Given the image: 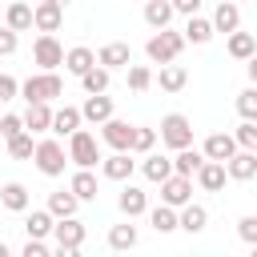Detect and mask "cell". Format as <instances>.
Returning a JSON list of instances; mask_svg holds the SVG:
<instances>
[{
	"label": "cell",
	"instance_id": "obj_1",
	"mask_svg": "<svg viewBox=\"0 0 257 257\" xmlns=\"http://www.w3.org/2000/svg\"><path fill=\"white\" fill-rule=\"evenodd\" d=\"M60 92H64V80L56 76V68H40V72H32V76L20 84V96H24L28 104H32V100H48V104H52Z\"/></svg>",
	"mask_w": 257,
	"mask_h": 257
},
{
	"label": "cell",
	"instance_id": "obj_2",
	"mask_svg": "<svg viewBox=\"0 0 257 257\" xmlns=\"http://www.w3.org/2000/svg\"><path fill=\"white\" fill-rule=\"evenodd\" d=\"M185 44H189V40H185V32L157 28V32L149 36L145 52H149V60H153V64H169V60H177V56H181V48H185Z\"/></svg>",
	"mask_w": 257,
	"mask_h": 257
},
{
	"label": "cell",
	"instance_id": "obj_3",
	"mask_svg": "<svg viewBox=\"0 0 257 257\" xmlns=\"http://www.w3.org/2000/svg\"><path fill=\"white\" fill-rule=\"evenodd\" d=\"M68 161H72L76 169H92V165L100 161V149H96V137H92L88 128H76V133L68 137Z\"/></svg>",
	"mask_w": 257,
	"mask_h": 257
},
{
	"label": "cell",
	"instance_id": "obj_4",
	"mask_svg": "<svg viewBox=\"0 0 257 257\" xmlns=\"http://www.w3.org/2000/svg\"><path fill=\"white\" fill-rule=\"evenodd\" d=\"M32 161H36V169L44 173V177H60L64 173V161H68V153H64V145L60 141H36V153H32Z\"/></svg>",
	"mask_w": 257,
	"mask_h": 257
},
{
	"label": "cell",
	"instance_id": "obj_5",
	"mask_svg": "<svg viewBox=\"0 0 257 257\" xmlns=\"http://www.w3.org/2000/svg\"><path fill=\"white\" fill-rule=\"evenodd\" d=\"M84 237H88V229H84L76 217H56V225H52L56 253H76V249L84 245Z\"/></svg>",
	"mask_w": 257,
	"mask_h": 257
},
{
	"label": "cell",
	"instance_id": "obj_6",
	"mask_svg": "<svg viewBox=\"0 0 257 257\" xmlns=\"http://www.w3.org/2000/svg\"><path fill=\"white\" fill-rule=\"evenodd\" d=\"M161 145H169L173 153L185 149V145H193V124H189L185 112H169V116L161 120Z\"/></svg>",
	"mask_w": 257,
	"mask_h": 257
},
{
	"label": "cell",
	"instance_id": "obj_7",
	"mask_svg": "<svg viewBox=\"0 0 257 257\" xmlns=\"http://www.w3.org/2000/svg\"><path fill=\"white\" fill-rule=\"evenodd\" d=\"M161 201H165V205H173V209L189 205V201H193V177H185V173L165 177V181H161Z\"/></svg>",
	"mask_w": 257,
	"mask_h": 257
},
{
	"label": "cell",
	"instance_id": "obj_8",
	"mask_svg": "<svg viewBox=\"0 0 257 257\" xmlns=\"http://www.w3.org/2000/svg\"><path fill=\"white\" fill-rule=\"evenodd\" d=\"M32 60H36L40 68H56V64H64V48H60V40H56L52 32H40L36 44H32Z\"/></svg>",
	"mask_w": 257,
	"mask_h": 257
},
{
	"label": "cell",
	"instance_id": "obj_9",
	"mask_svg": "<svg viewBox=\"0 0 257 257\" xmlns=\"http://www.w3.org/2000/svg\"><path fill=\"white\" fill-rule=\"evenodd\" d=\"M133 128H137V124L108 116V120L100 124V141H104L108 149H133Z\"/></svg>",
	"mask_w": 257,
	"mask_h": 257
},
{
	"label": "cell",
	"instance_id": "obj_10",
	"mask_svg": "<svg viewBox=\"0 0 257 257\" xmlns=\"http://www.w3.org/2000/svg\"><path fill=\"white\" fill-rule=\"evenodd\" d=\"M201 149H205V157H209V161H229L241 145H237V137H233V133H209Z\"/></svg>",
	"mask_w": 257,
	"mask_h": 257
},
{
	"label": "cell",
	"instance_id": "obj_11",
	"mask_svg": "<svg viewBox=\"0 0 257 257\" xmlns=\"http://www.w3.org/2000/svg\"><path fill=\"white\" fill-rule=\"evenodd\" d=\"M133 157H128V149H112V157H104L100 161V173L108 177V181H128L133 177Z\"/></svg>",
	"mask_w": 257,
	"mask_h": 257
},
{
	"label": "cell",
	"instance_id": "obj_12",
	"mask_svg": "<svg viewBox=\"0 0 257 257\" xmlns=\"http://www.w3.org/2000/svg\"><path fill=\"white\" fill-rule=\"evenodd\" d=\"M32 20H36L40 32H56V28L64 24V4H56V0H40V4L32 8Z\"/></svg>",
	"mask_w": 257,
	"mask_h": 257
},
{
	"label": "cell",
	"instance_id": "obj_13",
	"mask_svg": "<svg viewBox=\"0 0 257 257\" xmlns=\"http://www.w3.org/2000/svg\"><path fill=\"white\" fill-rule=\"evenodd\" d=\"M225 169H229L233 181H253V177H257V153H253V149H237V153L225 161Z\"/></svg>",
	"mask_w": 257,
	"mask_h": 257
},
{
	"label": "cell",
	"instance_id": "obj_14",
	"mask_svg": "<svg viewBox=\"0 0 257 257\" xmlns=\"http://www.w3.org/2000/svg\"><path fill=\"white\" fill-rule=\"evenodd\" d=\"M225 177H229L225 161H205V165L197 169V185H201L205 193H221V189H225Z\"/></svg>",
	"mask_w": 257,
	"mask_h": 257
},
{
	"label": "cell",
	"instance_id": "obj_15",
	"mask_svg": "<svg viewBox=\"0 0 257 257\" xmlns=\"http://www.w3.org/2000/svg\"><path fill=\"white\" fill-rule=\"evenodd\" d=\"M116 205H120V213L133 221V217L149 213V193H145V189H137V185H124V189H120V197H116Z\"/></svg>",
	"mask_w": 257,
	"mask_h": 257
},
{
	"label": "cell",
	"instance_id": "obj_16",
	"mask_svg": "<svg viewBox=\"0 0 257 257\" xmlns=\"http://www.w3.org/2000/svg\"><path fill=\"white\" fill-rule=\"evenodd\" d=\"M80 112H84V120L104 124V120L112 116V96H104V92H88V100L80 104Z\"/></svg>",
	"mask_w": 257,
	"mask_h": 257
},
{
	"label": "cell",
	"instance_id": "obj_17",
	"mask_svg": "<svg viewBox=\"0 0 257 257\" xmlns=\"http://www.w3.org/2000/svg\"><path fill=\"white\" fill-rule=\"evenodd\" d=\"M24 128H28V133H52V108H48V100H32V104H28Z\"/></svg>",
	"mask_w": 257,
	"mask_h": 257
},
{
	"label": "cell",
	"instance_id": "obj_18",
	"mask_svg": "<svg viewBox=\"0 0 257 257\" xmlns=\"http://www.w3.org/2000/svg\"><path fill=\"white\" fill-rule=\"evenodd\" d=\"M205 161H209V157H205V149H193V145H185V149H177V157H173V173L197 177V169H201Z\"/></svg>",
	"mask_w": 257,
	"mask_h": 257
},
{
	"label": "cell",
	"instance_id": "obj_19",
	"mask_svg": "<svg viewBox=\"0 0 257 257\" xmlns=\"http://www.w3.org/2000/svg\"><path fill=\"white\" fill-rule=\"evenodd\" d=\"M213 28H217V32H225V36H229V32H237V28H241V8H237L233 0H221V4H217V12H213Z\"/></svg>",
	"mask_w": 257,
	"mask_h": 257
},
{
	"label": "cell",
	"instance_id": "obj_20",
	"mask_svg": "<svg viewBox=\"0 0 257 257\" xmlns=\"http://www.w3.org/2000/svg\"><path fill=\"white\" fill-rule=\"evenodd\" d=\"M96 64H104V68H128V64H133V52H128V44L112 40V44H104V48L96 52Z\"/></svg>",
	"mask_w": 257,
	"mask_h": 257
},
{
	"label": "cell",
	"instance_id": "obj_21",
	"mask_svg": "<svg viewBox=\"0 0 257 257\" xmlns=\"http://www.w3.org/2000/svg\"><path fill=\"white\" fill-rule=\"evenodd\" d=\"M80 120H84V112L72 108V104H64V108L52 112V133H56V137H72V133L80 128Z\"/></svg>",
	"mask_w": 257,
	"mask_h": 257
},
{
	"label": "cell",
	"instance_id": "obj_22",
	"mask_svg": "<svg viewBox=\"0 0 257 257\" xmlns=\"http://www.w3.org/2000/svg\"><path fill=\"white\" fill-rule=\"evenodd\" d=\"M92 64H96V52H92V48H84V44H76V48H68V52H64V68H68L72 76H84Z\"/></svg>",
	"mask_w": 257,
	"mask_h": 257
},
{
	"label": "cell",
	"instance_id": "obj_23",
	"mask_svg": "<svg viewBox=\"0 0 257 257\" xmlns=\"http://www.w3.org/2000/svg\"><path fill=\"white\" fill-rule=\"evenodd\" d=\"M141 173H145L153 185H161L165 177H173V157H161V153H145V165H141Z\"/></svg>",
	"mask_w": 257,
	"mask_h": 257
},
{
	"label": "cell",
	"instance_id": "obj_24",
	"mask_svg": "<svg viewBox=\"0 0 257 257\" xmlns=\"http://www.w3.org/2000/svg\"><path fill=\"white\" fill-rule=\"evenodd\" d=\"M149 225L157 229V233H173V229H181V213L173 209V205H157V209H149Z\"/></svg>",
	"mask_w": 257,
	"mask_h": 257
},
{
	"label": "cell",
	"instance_id": "obj_25",
	"mask_svg": "<svg viewBox=\"0 0 257 257\" xmlns=\"http://www.w3.org/2000/svg\"><path fill=\"white\" fill-rule=\"evenodd\" d=\"M0 205H4V209H12V213H24V209H28V189H24L20 181L0 185Z\"/></svg>",
	"mask_w": 257,
	"mask_h": 257
},
{
	"label": "cell",
	"instance_id": "obj_26",
	"mask_svg": "<svg viewBox=\"0 0 257 257\" xmlns=\"http://www.w3.org/2000/svg\"><path fill=\"white\" fill-rule=\"evenodd\" d=\"M76 205H80V197L68 189H56V193H48V213L52 217H76Z\"/></svg>",
	"mask_w": 257,
	"mask_h": 257
},
{
	"label": "cell",
	"instance_id": "obj_27",
	"mask_svg": "<svg viewBox=\"0 0 257 257\" xmlns=\"http://www.w3.org/2000/svg\"><path fill=\"white\" fill-rule=\"evenodd\" d=\"M52 225H56V217H52L48 209H32V213L24 217V233H28V237H52Z\"/></svg>",
	"mask_w": 257,
	"mask_h": 257
},
{
	"label": "cell",
	"instance_id": "obj_28",
	"mask_svg": "<svg viewBox=\"0 0 257 257\" xmlns=\"http://www.w3.org/2000/svg\"><path fill=\"white\" fill-rule=\"evenodd\" d=\"M173 0H149L145 4V24L149 28H169V20H173Z\"/></svg>",
	"mask_w": 257,
	"mask_h": 257
},
{
	"label": "cell",
	"instance_id": "obj_29",
	"mask_svg": "<svg viewBox=\"0 0 257 257\" xmlns=\"http://www.w3.org/2000/svg\"><path fill=\"white\" fill-rule=\"evenodd\" d=\"M8 28H16V32H28V28H36V20H32V4H24V0H12L8 4V20H4Z\"/></svg>",
	"mask_w": 257,
	"mask_h": 257
},
{
	"label": "cell",
	"instance_id": "obj_30",
	"mask_svg": "<svg viewBox=\"0 0 257 257\" xmlns=\"http://www.w3.org/2000/svg\"><path fill=\"white\" fill-rule=\"evenodd\" d=\"M213 32H217V28H213V20H205V16H197V12H193V16H189V24H185V40H189V44H209V40H213Z\"/></svg>",
	"mask_w": 257,
	"mask_h": 257
},
{
	"label": "cell",
	"instance_id": "obj_31",
	"mask_svg": "<svg viewBox=\"0 0 257 257\" xmlns=\"http://www.w3.org/2000/svg\"><path fill=\"white\" fill-rule=\"evenodd\" d=\"M225 48H229L233 60H249V56L257 52V36H253V32H229V44H225Z\"/></svg>",
	"mask_w": 257,
	"mask_h": 257
},
{
	"label": "cell",
	"instance_id": "obj_32",
	"mask_svg": "<svg viewBox=\"0 0 257 257\" xmlns=\"http://www.w3.org/2000/svg\"><path fill=\"white\" fill-rule=\"evenodd\" d=\"M205 225H209V209L205 205H193V201L181 205V229L185 233H201Z\"/></svg>",
	"mask_w": 257,
	"mask_h": 257
},
{
	"label": "cell",
	"instance_id": "obj_33",
	"mask_svg": "<svg viewBox=\"0 0 257 257\" xmlns=\"http://www.w3.org/2000/svg\"><path fill=\"white\" fill-rule=\"evenodd\" d=\"M157 80H161V88H165V92H181V88L189 84V72H185L181 64H173V60H169V64H161V76H157Z\"/></svg>",
	"mask_w": 257,
	"mask_h": 257
},
{
	"label": "cell",
	"instance_id": "obj_34",
	"mask_svg": "<svg viewBox=\"0 0 257 257\" xmlns=\"http://www.w3.org/2000/svg\"><path fill=\"white\" fill-rule=\"evenodd\" d=\"M68 189H72L80 201H96V177H92V169H76L72 181H68Z\"/></svg>",
	"mask_w": 257,
	"mask_h": 257
},
{
	"label": "cell",
	"instance_id": "obj_35",
	"mask_svg": "<svg viewBox=\"0 0 257 257\" xmlns=\"http://www.w3.org/2000/svg\"><path fill=\"white\" fill-rule=\"evenodd\" d=\"M108 80H112V68H104V64H100V68L92 64V68H88V72L80 76L84 92H108Z\"/></svg>",
	"mask_w": 257,
	"mask_h": 257
},
{
	"label": "cell",
	"instance_id": "obj_36",
	"mask_svg": "<svg viewBox=\"0 0 257 257\" xmlns=\"http://www.w3.org/2000/svg\"><path fill=\"white\" fill-rule=\"evenodd\" d=\"M36 133H16V137H8V157H16V161H28L32 153H36V141H32Z\"/></svg>",
	"mask_w": 257,
	"mask_h": 257
},
{
	"label": "cell",
	"instance_id": "obj_37",
	"mask_svg": "<svg viewBox=\"0 0 257 257\" xmlns=\"http://www.w3.org/2000/svg\"><path fill=\"white\" fill-rule=\"evenodd\" d=\"M108 245L112 249H137V225H112L108 229Z\"/></svg>",
	"mask_w": 257,
	"mask_h": 257
},
{
	"label": "cell",
	"instance_id": "obj_38",
	"mask_svg": "<svg viewBox=\"0 0 257 257\" xmlns=\"http://www.w3.org/2000/svg\"><path fill=\"white\" fill-rule=\"evenodd\" d=\"M157 137H161L157 128H145V124H137V128H133V149H128V153H153Z\"/></svg>",
	"mask_w": 257,
	"mask_h": 257
},
{
	"label": "cell",
	"instance_id": "obj_39",
	"mask_svg": "<svg viewBox=\"0 0 257 257\" xmlns=\"http://www.w3.org/2000/svg\"><path fill=\"white\" fill-rule=\"evenodd\" d=\"M237 112H241V120H257V84L237 92Z\"/></svg>",
	"mask_w": 257,
	"mask_h": 257
},
{
	"label": "cell",
	"instance_id": "obj_40",
	"mask_svg": "<svg viewBox=\"0 0 257 257\" xmlns=\"http://www.w3.org/2000/svg\"><path fill=\"white\" fill-rule=\"evenodd\" d=\"M153 84V68L149 64H128V88L133 92H145Z\"/></svg>",
	"mask_w": 257,
	"mask_h": 257
},
{
	"label": "cell",
	"instance_id": "obj_41",
	"mask_svg": "<svg viewBox=\"0 0 257 257\" xmlns=\"http://www.w3.org/2000/svg\"><path fill=\"white\" fill-rule=\"evenodd\" d=\"M233 137H237V145H241V149H253V153H257V120H241Z\"/></svg>",
	"mask_w": 257,
	"mask_h": 257
},
{
	"label": "cell",
	"instance_id": "obj_42",
	"mask_svg": "<svg viewBox=\"0 0 257 257\" xmlns=\"http://www.w3.org/2000/svg\"><path fill=\"white\" fill-rule=\"evenodd\" d=\"M237 237H241L245 245H257V213H245V217L237 221Z\"/></svg>",
	"mask_w": 257,
	"mask_h": 257
},
{
	"label": "cell",
	"instance_id": "obj_43",
	"mask_svg": "<svg viewBox=\"0 0 257 257\" xmlns=\"http://www.w3.org/2000/svg\"><path fill=\"white\" fill-rule=\"evenodd\" d=\"M16 133H24V116H16V112H4V116H0V137L8 141V137H16Z\"/></svg>",
	"mask_w": 257,
	"mask_h": 257
},
{
	"label": "cell",
	"instance_id": "obj_44",
	"mask_svg": "<svg viewBox=\"0 0 257 257\" xmlns=\"http://www.w3.org/2000/svg\"><path fill=\"white\" fill-rule=\"evenodd\" d=\"M16 44H20V40H16V28H8V24H4V28H0V56H12V52H16Z\"/></svg>",
	"mask_w": 257,
	"mask_h": 257
},
{
	"label": "cell",
	"instance_id": "obj_45",
	"mask_svg": "<svg viewBox=\"0 0 257 257\" xmlns=\"http://www.w3.org/2000/svg\"><path fill=\"white\" fill-rule=\"evenodd\" d=\"M24 257H48V241L44 237H28L24 241Z\"/></svg>",
	"mask_w": 257,
	"mask_h": 257
},
{
	"label": "cell",
	"instance_id": "obj_46",
	"mask_svg": "<svg viewBox=\"0 0 257 257\" xmlns=\"http://www.w3.org/2000/svg\"><path fill=\"white\" fill-rule=\"evenodd\" d=\"M12 96H20V84H16V76L0 72V100H12Z\"/></svg>",
	"mask_w": 257,
	"mask_h": 257
},
{
	"label": "cell",
	"instance_id": "obj_47",
	"mask_svg": "<svg viewBox=\"0 0 257 257\" xmlns=\"http://www.w3.org/2000/svg\"><path fill=\"white\" fill-rule=\"evenodd\" d=\"M173 8H177V12H185V16H193V12L201 8V0H173Z\"/></svg>",
	"mask_w": 257,
	"mask_h": 257
},
{
	"label": "cell",
	"instance_id": "obj_48",
	"mask_svg": "<svg viewBox=\"0 0 257 257\" xmlns=\"http://www.w3.org/2000/svg\"><path fill=\"white\" fill-rule=\"evenodd\" d=\"M245 72H249V80H253V84H257V52H253V56H249V60H245Z\"/></svg>",
	"mask_w": 257,
	"mask_h": 257
},
{
	"label": "cell",
	"instance_id": "obj_49",
	"mask_svg": "<svg viewBox=\"0 0 257 257\" xmlns=\"http://www.w3.org/2000/svg\"><path fill=\"white\" fill-rule=\"evenodd\" d=\"M8 253H12V249H8V245H4V241H0V257H8Z\"/></svg>",
	"mask_w": 257,
	"mask_h": 257
},
{
	"label": "cell",
	"instance_id": "obj_50",
	"mask_svg": "<svg viewBox=\"0 0 257 257\" xmlns=\"http://www.w3.org/2000/svg\"><path fill=\"white\" fill-rule=\"evenodd\" d=\"M4 149H8V141H4V137H0V153H4Z\"/></svg>",
	"mask_w": 257,
	"mask_h": 257
},
{
	"label": "cell",
	"instance_id": "obj_51",
	"mask_svg": "<svg viewBox=\"0 0 257 257\" xmlns=\"http://www.w3.org/2000/svg\"><path fill=\"white\" fill-rule=\"evenodd\" d=\"M249 249H253V257H257V245H249Z\"/></svg>",
	"mask_w": 257,
	"mask_h": 257
},
{
	"label": "cell",
	"instance_id": "obj_52",
	"mask_svg": "<svg viewBox=\"0 0 257 257\" xmlns=\"http://www.w3.org/2000/svg\"><path fill=\"white\" fill-rule=\"evenodd\" d=\"M56 4H68V0H56Z\"/></svg>",
	"mask_w": 257,
	"mask_h": 257
},
{
	"label": "cell",
	"instance_id": "obj_53",
	"mask_svg": "<svg viewBox=\"0 0 257 257\" xmlns=\"http://www.w3.org/2000/svg\"><path fill=\"white\" fill-rule=\"evenodd\" d=\"M233 4H241V0H233Z\"/></svg>",
	"mask_w": 257,
	"mask_h": 257
}]
</instances>
